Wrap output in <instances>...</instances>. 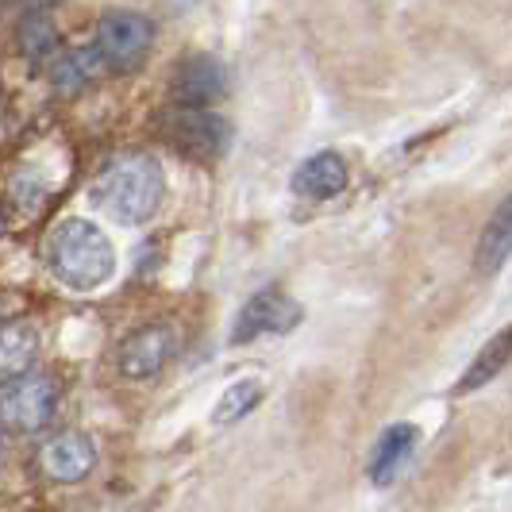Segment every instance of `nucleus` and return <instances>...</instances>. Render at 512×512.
I'll list each match as a JSON object with an SVG mask.
<instances>
[{
  "mask_svg": "<svg viewBox=\"0 0 512 512\" xmlns=\"http://www.w3.org/2000/svg\"><path fill=\"white\" fill-rule=\"evenodd\" d=\"M347 162L339 158L335 151H320L305 158L293 174V193H301L308 201H328V197H339L347 189Z\"/></svg>",
  "mask_w": 512,
  "mask_h": 512,
  "instance_id": "9d476101",
  "label": "nucleus"
},
{
  "mask_svg": "<svg viewBox=\"0 0 512 512\" xmlns=\"http://www.w3.org/2000/svg\"><path fill=\"white\" fill-rule=\"evenodd\" d=\"M0 312H4V301H0Z\"/></svg>",
  "mask_w": 512,
  "mask_h": 512,
  "instance_id": "aec40b11",
  "label": "nucleus"
},
{
  "mask_svg": "<svg viewBox=\"0 0 512 512\" xmlns=\"http://www.w3.org/2000/svg\"><path fill=\"white\" fill-rule=\"evenodd\" d=\"M416 443H420V432H416L412 424H393V428H385L382 439H378V447H374V455H370V482H374V486H389V482L405 470V462L412 459Z\"/></svg>",
  "mask_w": 512,
  "mask_h": 512,
  "instance_id": "9b49d317",
  "label": "nucleus"
},
{
  "mask_svg": "<svg viewBox=\"0 0 512 512\" xmlns=\"http://www.w3.org/2000/svg\"><path fill=\"white\" fill-rule=\"evenodd\" d=\"M0 466H4V451H0Z\"/></svg>",
  "mask_w": 512,
  "mask_h": 512,
  "instance_id": "6ab92c4d",
  "label": "nucleus"
},
{
  "mask_svg": "<svg viewBox=\"0 0 512 512\" xmlns=\"http://www.w3.org/2000/svg\"><path fill=\"white\" fill-rule=\"evenodd\" d=\"M170 93L178 104L208 108L228 93V70H224V62H216L208 54H189L170 77Z\"/></svg>",
  "mask_w": 512,
  "mask_h": 512,
  "instance_id": "6e6552de",
  "label": "nucleus"
},
{
  "mask_svg": "<svg viewBox=\"0 0 512 512\" xmlns=\"http://www.w3.org/2000/svg\"><path fill=\"white\" fill-rule=\"evenodd\" d=\"M39 466L51 482H62V486H74V482H85L97 466V447L93 439L81 436V432H58L43 443L39 451Z\"/></svg>",
  "mask_w": 512,
  "mask_h": 512,
  "instance_id": "1a4fd4ad",
  "label": "nucleus"
},
{
  "mask_svg": "<svg viewBox=\"0 0 512 512\" xmlns=\"http://www.w3.org/2000/svg\"><path fill=\"white\" fill-rule=\"evenodd\" d=\"M104 58L97 47H85V51H58L51 58V85L62 97H77L81 89H89L97 77L104 74Z\"/></svg>",
  "mask_w": 512,
  "mask_h": 512,
  "instance_id": "f8f14e48",
  "label": "nucleus"
},
{
  "mask_svg": "<svg viewBox=\"0 0 512 512\" xmlns=\"http://www.w3.org/2000/svg\"><path fill=\"white\" fill-rule=\"evenodd\" d=\"M47 266L66 289L89 293L112 278L116 251L93 220H66L54 228L51 243H47Z\"/></svg>",
  "mask_w": 512,
  "mask_h": 512,
  "instance_id": "f03ea898",
  "label": "nucleus"
},
{
  "mask_svg": "<svg viewBox=\"0 0 512 512\" xmlns=\"http://www.w3.org/2000/svg\"><path fill=\"white\" fill-rule=\"evenodd\" d=\"M16 43H20V51L24 58L31 62H47L51 66V58L58 54V27L47 12H27L24 20H20V35H16Z\"/></svg>",
  "mask_w": 512,
  "mask_h": 512,
  "instance_id": "dca6fc26",
  "label": "nucleus"
},
{
  "mask_svg": "<svg viewBox=\"0 0 512 512\" xmlns=\"http://www.w3.org/2000/svg\"><path fill=\"white\" fill-rule=\"evenodd\" d=\"M154 24L143 12L131 8H112L104 12L97 24V51H101L104 66L112 74H131L143 66V58L151 54Z\"/></svg>",
  "mask_w": 512,
  "mask_h": 512,
  "instance_id": "39448f33",
  "label": "nucleus"
},
{
  "mask_svg": "<svg viewBox=\"0 0 512 512\" xmlns=\"http://www.w3.org/2000/svg\"><path fill=\"white\" fill-rule=\"evenodd\" d=\"M178 351V332L170 324H147L139 332H131L120 343V374L131 382L154 378Z\"/></svg>",
  "mask_w": 512,
  "mask_h": 512,
  "instance_id": "0eeeda50",
  "label": "nucleus"
},
{
  "mask_svg": "<svg viewBox=\"0 0 512 512\" xmlns=\"http://www.w3.org/2000/svg\"><path fill=\"white\" fill-rule=\"evenodd\" d=\"M262 397H266V385L258 382V378H239V382H231L228 389L220 393V401H216V409H212V420H216V424H235V420L251 416V412L262 405Z\"/></svg>",
  "mask_w": 512,
  "mask_h": 512,
  "instance_id": "f3484780",
  "label": "nucleus"
},
{
  "mask_svg": "<svg viewBox=\"0 0 512 512\" xmlns=\"http://www.w3.org/2000/svg\"><path fill=\"white\" fill-rule=\"evenodd\" d=\"M39 332L27 320H0V382L35 366Z\"/></svg>",
  "mask_w": 512,
  "mask_h": 512,
  "instance_id": "4468645a",
  "label": "nucleus"
},
{
  "mask_svg": "<svg viewBox=\"0 0 512 512\" xmlns=\"http://www.w3.org/2000/svg\"><path fill=\"white\" fill-rule=\"evenodd\" d=\"M0 235H4V216H0Z\"/></svg>",
  "mask_w": 512,
  "mask_h": 512,
  "instance_id": "a211bd4d",
  "label": "nucleus"
},
{
  "mask_svg": "<svg viewBox=\"0 0 512 512\" xmlns=\"http://www.w3.org/2000/svg\"><path fill=\"white\" fill-rule=\"evenodd\" d=\"M158 135L178 154L197 158V162H212L231 147L228 120H220L208 108H189V104H178L174 112H166L158 120Z\"/></svg>",
  "mask_w": 512,
  "mask_h": 512,
  "instance_id": "20e7f679",
  "label": "nucleus"
},
{
  "mask_svg": "<svg viewBox=\"0 0 512 512\" xmlns=\"http://www.w3.org/2000/svg\"><path fill=\"white\" fill-rule=\"evenodd\" d=\"M509 362H512V328H505V332L493 335L486 347L474 355V362L466 366V374H462V382H459V393H474V389L489 385L497 374H505Z\"/></svg>",
  "mask_w": 512,
  "mask_h": 512,
  "instance_id": "2eb2a0df",
  "label": "nucleus"
},
{
  "mask_svg": "<svg viewBox=\"0 0 512 512\" xmlns=\"http://www.w3.org/2000/svg\"><path fill=\"white\" fill-rule=\"evenodd\" d=\"M301 305L289 301L278 285L258 289L247 305L239 308L235 324H231V343H251L258 335H285L301 324Z\"/></svg>",
  "mask_w": 512,
  "mask_h": 512,
  "instance_id": "423d86ee",
  "label": "nucleus"
},
{
  "mask_svg": "<svg viewBox=\"0 0 512 512\" xmlns=\"http://www.w3.org/2000/svg\"><path fill=\"white\" fill-rule=\"evenodd\" d=\"M512 255V193L497 205V212L489 216V224L482 228L478 251H474V266L482 274H497Z\"/></svg>",
  "mask_w": 512,
  "mask_h": 512,
  "instance_id": "ddd939ff",
  "label": "nucleus"
},
{
  "mask_svg": "<svg viewBox=\"0 0 512 512\" xmlns=\"http://www.w3.org/2000/svg\"><path fill=\"white\" fill-rule=\"evenodd\" d=\"M58 412V382L43 370H24L0 382V432L35 436Z\"/></svg>",
  "mask_w": 512,
  "mask_h": 512,
  "instance_id": "7ed1b4c3",
  "label": "nucleus"
},
{
  "mask_svg": "<svg viewBox=\"0 0 512 512\" xmlns=\"http://www.w3.org/2000/svg\"><path fill=\"white\" fill-rule=\"evenodd\" d=\"M93 197L112 220L135 228V224H147L162 208L166 174H162V166L154 162L151 154H124L97 178Z\"/></svg>",
  "mask_w": 512,
  "mask_h": 512,
  "instance_id": "f257e3e1",
  "label": "nucleus"
}]
</instances>
